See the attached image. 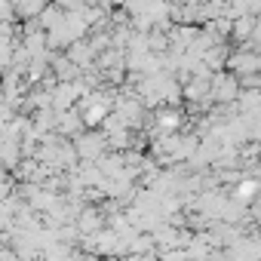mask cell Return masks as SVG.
I'll use <instances>...</instances> for the list:
<instances>
[{"label":"cell","instance_id":"1","mask_svg":"<svg viewBox=\"0 0 261 261\" xmlns=\"http://www.w3.org/2000/svg\"><path fill=\"white\" fill-rule=\"evenodd\" d=\"M209 86H212V95L221 98V101H230L237 95V80L233 77H215Z\"/></svg>","mask_w":261,"mask_h":261},{"label":"cell","instance_id":"2","mask_svg":"<svg viewBox=\"0 0 261 261\" xmlns=\"http://www.w3.org/2000/svg\"><path fill=\"white\" fill-rule=\"evenodd\" d=\"M255 188H258L255 181H243V185H240V197H246V200H249V197L255 194Z\"/></svg>","mask_w":261,"mask_h":261}]
</instances>
